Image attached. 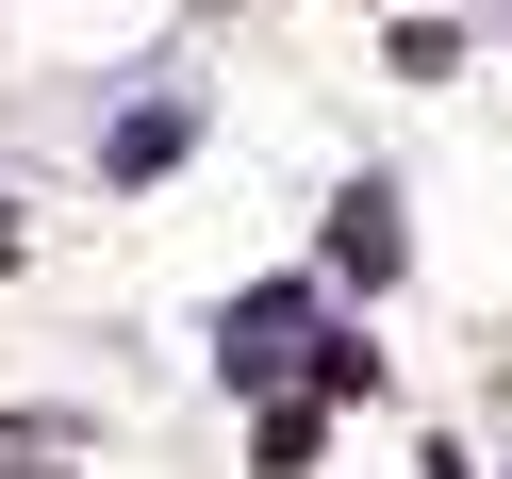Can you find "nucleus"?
Instances as JSON below:
<instances>
[{
	"label": "nucleus",
	"mask_w": 512,
	"mask_h": 479,
	"mask_svg": "<svg viewBox=\"0 0 512 479\" xmlns=\"http://www.w3.org/2000/svg\"><path fill=\"white\" fill-rule=\"evenodd\" d=\"M314 331H331V298H314V281H248V298H232V314H215V380H232V397H248V413H265V397H281V380H298V364H314Z\"/></svg>",
	"instance_id": "f257e3e1"
},
{
	"label": "nucleus",
	"mask_w": 512,
	"mask_h": 479,
	"mask_svg": "<svg viewBox=\"0 0 512 479\" xmlns=\"http://www.w3.org/2000/svg\"><path fill=\"white\" fill-rule=\"evenodd\" d=\"M182 149H199V100H116V133H100V182H166Z\"/></svg>",
	"instance_id": "7ed1b4c3"
},
{
	"label": "nucleus",
	"mask_w": 512,
	"mask_h": 479,
	"mask_svg": "<svg viewBox=\"0 0 512 479\" xmlns=\"http://www.w3.org/2000/svg\"><path fill=\"white\" fill-rule=\"evenodd\" d=\"M314 446H331L314 397H265V413H248V479H314Z\"/></svg>",
	"instance_id": "20e7f679"
},
{
	"label": "nucleus",
	"mask_w": 512,
	"mask_h": 479,
	"mask_svg": "<svg viewBox=\"0 0 512 479\" xmlns=\"http://www.w3.org/2000/svg\"><path fill=\"white\" fill-rule=\"evenodd\" d=\"M413 479H479V463H463V446H446V430H413Z\"/></svg>",
	"instance_id": "423d86ee"
},
{
	"label": "nucleus",
	"mask_w": 512,
	"mask_h": 479,
	"mask_svg": "<svg viewBox=\"0 0 512 479\" xmlns=\"http://www.w3.org/2000/svg\"><path fill=\"white\" fill-rule=\"evenodd\" d=\"M314 413H331V397H380V331H347V314H331V331H314Z\"/></svg>",
	"instance_id": "39448f33"
},
{
	"label": "nucleus",
	"mask_w": 512,
	"mask_h": 479,
	"mask_svg": "<svg viewBox=\"0 0 512 479\" xmlns=\"http://www.w3.org/2000/svg\"><path fill=\"white\" fill-rule=\"evenodd\" d=\"M397 265H413V232H397V182H347V199H331V281H347V298H380Z\"/></svg>",
	"instance_id": "f03ea898"
},
{
	"label": "nucleus",
	"mask_w": 512,
	"mask_h": 479,
	"mask_svg": "<svg viewBox=\"0 0 512 479\" xmlns=\"http://www.w3.org/2000/svg\"><path fill=\"white\" fill-rule=\"evenodd\" d=\"M0 265H17V199H0Z\"/></svg>",
	"instance_id": "0eeeda50"
}]
</instances>
